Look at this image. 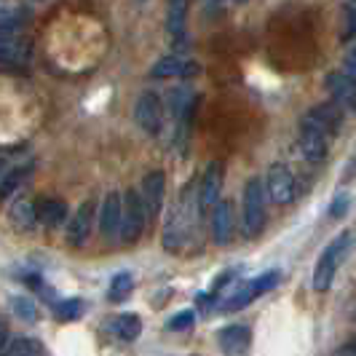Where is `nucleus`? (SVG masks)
<instances>
[{"instance_id":"1","label":"nucleus","mask_w":356,"mask_h":356,"mask_svg":"<svg viewBox=\"0 0 356 356\" xmlns=\"http://www.w3.org/2000/svg\"><path fill=\"white\" fill-rule=\"evenodd\" d=\"M354 241H356L354 231H343L327 244V250L321 252L319 263L314 268V289H316V292H327V289L332 286V279H335L338 268L343 266V260L348 257Z\"/></svg>"},{"instance_id":"2","label":"nucleus","mask_w":356,"mask_h":356,"mask_svg":"<svg viewBox=\"0 0 356 356\" xmlns=\"http://www.w3.org/2000/svg\"><path fill=\"white\" fill-rule=\"evenodd\" d=\"M330 129L321 124L316 115L305 113V118L300 121V150L311 163H321L327 159L330 150Z\"/></svg>"},{"instance_id":"3","label":"nucleus","mask_w":356,"mask_h":356,"mask_svg":"<svg viewBox=\"0 0 356 356\" xmlns=\"http://www.w3.org/2000/svg\"><path fill=\"white\" fill-rule=\"evenodd\" d=\"M276 284H279V270H266V273H260L257 279H250V282H244L241 286L231 289V292H228V300L222 303V308H225V311H241V308H247L252 300H257L260 295L270 292Z\"/></svg>"},{"instance_id":"4","label":"nucleus","mask_w":356,"mask_h":356,"mask_svg":"<svg viewBox=\"0 0 356 356\" xmlns=\"http://www.w3.org/2000/svg\"><path fill=\"white\" fill-rule=\"evenodd\" d=\"M147 222V207L145 198H140L137 191H126L124 196V222H121V241L124 244H137L145 233Z\"/></svg>"},{"instance_id":"5","label":"nucleus","mask_w":356,"mask_h":356,"mask_svg":"<svg viewBox=\"0 0 356 356\" xmlns=\"http://www.w3.org/2000/svg\"><path fill=\"white\" fill-rule=\"evenodd\" d=\"M266 191L257 177H252L244 188V228L250 236H257L266 225Z\"/></svg>"},{"instance_id":"6","label":"nucleus","mask_w":356,"mask_h":356,"mask_svg":"<svg viewBox=\"0 0 356 356\" xmlns=\"http://www.w3.org/2000/svg\"><path fill=\"white\" fill-rule=\"evenodd\" d=\"M134 118L143 131L147 134H159L161 124H163V105H161L159 94L153 91H145L137 99V107H134Z\"/></svg>"},{"instance_id":"7","label":"nucleus","mask_w":356,"mask_h":356,"mask_svg":"<svg viewBox=\"0 0 356 356\" xmlns=\"http://www.w3.org/2000/svg\"><path fill=\"white\" fill-rule=\"evenodd\" d=\"M266 188L273 204L284 207V204H292V198H295V177H292V172L286 169L284 163H273L268 169Z\"/></svg>"},{"instance_id":"8","label":"nucleus","mask_w":356,"mask_h":356,"mask_svg":"<svg viewBox=\"0 0 356 356\" xmlns=\"http://www.w3.org/2000/svg\"><path fill=\"white\" fill-rule=\"evenodd\" d=\"M222 191V163H209L198 188V212H212Z\"/></svg>"},{"instance_id":"9","label":"nucleus","mask_w":356,"mask_h":356,"mask_svg":"<svg viewBox=\"0 0 356 356\" xmlns=\"http://www.w3.org/2000/svg\"><path fill=\"white\" fill-rule=\"evenodd\" d=\"M0 59L6 67H22L30 59V40L22 33H0Z\"/></svg>"},{"instance_id":"10","label":"nucleus","mask_w":356,"mask_h":356,"mask_svg":"<svg viewBox=\"0 0 356 356\" xmlns=\"http://www.w3.org/2000/svg\"><path fill=\"white\" fill-rule=\"evenodd\" d=\"M327 91H330L332 102H338L348 113H356V81L348 72H330L327 75Z\"/></svg>"},{"instance_id":"11","label":"nucleus","mask_w":356,"mask_h":356,"mask_svg":"<svg viewBox=\"0 0 356 356\" xmlns=\"http://www.w3.org/2000/svg\"><path fill=\"white\" fill-rule=\"evenodd\" d=\"M163 193H166V177L163 172H147L143 179V196H145V207H147V217L150 222L159 217L161 207H163Z\"/></svg>"},{"instance_id":"12","label":"nucleus","mask_w":356,"mask_h":356,"mask_svg":"<svg viewBox=\"0 0 356 356\" xmlns=\"http://www.w3.org/2000/svg\"><path fill=\"white\" fill-rule=\"evenodd\" d=\"M121 222H124V204L118 193H107L99 209V231L105 238H113L115 233H121Z\"/></svg>"},{"instance_id":"13","label":"nucleus","mask_w":356,"mask_h":356,"mask_svg":"<svg viewBox=\"0 0 356 356\" xmlns=\"http://www.w3.org/2000/svg\"><path fill=\"white\" fill-rule=\"evenodd\" d=\"M198 67L193 59H179V56H163L150 67V78H193L198 75Z\"/></svg>"},{"instance_id":"14","label":"nucleus","mask_w":356,"mask_h":356,"mask_svg":"<svg viewBox=\"0 0 356 356\" xmlns=\"http://www.w3.org/2000/svg\"><path fill=\"white\" fill-rule=\"evenodd\" d=\"M91 220H94V207L86 201V204H81V207H78V212L72 214L70 225H67V231H65L70 247H83V244L89 241Z\"/></svg>"},{"instance_id":"15","label":"nucleus","mask_w":356,"mask_h":356,"mask_svg":"<svg viewBox=\"0 0 356 356\" xmlns=\"http://www.w3.org/2000/svg\"><path fill=\"white\" fill-rule=\"evenodd\" d=\"M217 338H220L222 351H228V354H244L252 343V332L250 327H244V324H228V327H222L217 332Z\"/></svg>"},{"instance_id":"16","label":"nucleus","mask_w":356,"mask_h":356,"mask_svg":"<svg viewBox=\"0 0 356 356\" xmlns=\"http://www.w3.org/2000/svg\"><path fill=\"white\" fill-rule=\"evenodd\" d=\"M233 236V212L228 201H217L212 209V238L214 244H228Z\"/></svg>"},{"instance_id":"17","label":"nucleus","mask_w":356,"mask_h":356,"mask_svg":"<svg viewBox=\"0 0 356 356\" xmlns=\"http://www.w3.org/2000/svg\"><path fill=\"white\" fill-rule=\"evenodd\" d=\"M185 27H188V0H169V17L166 30L175 43L185 46Z\"/></svg>"},{"instance_id":"18","label":"nucleus","mask_w":356,"mask_h":356,"mask_svg":"<svg viewBox=\"0 0 356 356\" xmlns=\"http://www.w3.org/2000/svg\"><path fill=\"white\" fill-rule=\"evenodd\" d=\"M67 217V207L65 201H56V198H43L38 204V220L46 225V228H59Z\"/></svg>"},{"instance_id":"19","label":"nucleus","mask_w":356,"mask_h":356,"mask_svg":"<svg viewBox=\"0 0 356 356\" xmlns=\"http://www.w3.org/2000/svg\"><path fill=\"white\" fill-rule=\"evenodd\" d=\"M30 22V11L22 6L6 3L0 8V33H22V27Z\"/></svg>"},{"instance_id":"20","label":"nucleus","mask_w":356,"mask_h":356,"mask_svg":"<svg viewBox=\"0 0 356 356\" xmlns=\"http://www.w3.org/2000/svg\"><path fill=\"white\" fill-rule=\"evenodd\" d=\"M8 220H11V225H14L17 231H33V225L40 222V220H38V209L30 201H17V204L11 207V212H8Z\"/></svg>"},{"instance_id":"21","label":"nucleus","mask_w":356,"mask_h":356,"mask_svg":"<svg viewBox=\"0 0 356 356\" xmlns=\"http://www.w3.org/2000/svg\"><path fill=\"white\" fill-rule=\"evenodd\" d=\"M110 330L118 335L121 340H137L140 338V332H143V321H140V316L137 314H121L118 319L110 324Z\"/></svg>"},{"instance_id":"22","label":"nucleus","mask_w":356,"mask_h":356,"mask_svg":"<svg viewBox=\"0 0 356 356\" xmlns=\"http://www.w3.org/2000/svg\"><path fill=\"white\" fill-rule=\"evenodd\" d=\"M308 113L316 115L321 124L330 129L332 137L343 129V107H340L338 102H332V105H319V107H314V110H308Z\"/></svg>"},{"instance_id":"23","label":"nucleus","mask_w":356,"mask_h":356,"mask_svg":"<svg viewBox=\"0 0 356 356\" xmlns=\"http://www.w3.org/2000/svg\"><path fill=\"white\" fill-rule=\"evenodd\" d=\"M182 217H185V214L177 212L166 220V231H163V250L166 252H177L179 247H182V238H185Z\"/></svg>"},{"instance_id":"24","label":"nucleus","mask_w":356,"mask_h":356,"mask_svg":"<svg viewBox=\"0 0 356 356\" xmlns=\"http://www.w3.org/2000/svg\"><path fill=\"white\" fill-rule=\"evenodd\" d=\"M131 289H134V276L129 270H121V273L113 276L110 289H107V298H110V303H124L126 298L131 295Z\"/></svg>"},{"instance_id":"25","label":"nucleus","mask_w":356,"mask_h":356,"mask_svg":"<svg viewBox=\"0 0 356 356\" xmlns=\"http://www.w3.org/2000/svg\"><path fill=\"white\" fill-rule=\"evenodd\" d=\"M0 351L8 356H35L46 354V346L38 343L35 338H14V343H6Z\"/></svg>"},{"instance_id":"26","label":"nucleus","mask_w":356,"mask_h":356,"mask_svg":"<svg viewBox=\"0 0 356 356\" xmlns=\"http://www.w3.org/2000/svg\"><path fill=\"white\" fill-rule=\"evenodd\" d=\"M30 175V166H14V169H8L6 175H3V182H0V196L8 198L14 191L19 188V182Z\"/></svg>"},{"instance_id":"27","label":"nucleus","mask_w":356,"mask_h":356,"mask_svg":"<svg viewBox=\"0 0 356 356\" xmlns=\"http://www.w3.org/2000/svg\"><path fill=\"white\" fill-rule=\"evenodd\" d=\"M54 314H56V319L62 321H75L83 314V303L81 300H62V303L54 305Z\"/></svg>"},{"instance_id":"28","label":"nucleus","mask_w":356,"mask_h":356,"mask_svg":"<svg viewBox=\"0 0 356 356\" xmlns=\"http://www.w3.org/2000/svg\"><path fill=\"white\" fill-rule=\"evenodd\" d=\"M11 311L17 314L19 319L30 321V324L38 319V308L33 305V300H27V298H14V300H11Z\"/></svg>"},{"instance_id":"29","label":"nucleus","mask_w":356,"mask_h":356,"mask_svg":"<svg viewBox=\"0 0 356 356\" xmlns=\"http://www.w3.org/2000/svg\"><path fill=\"white\" fill-rule=\"evenodd\" d=\"M196 324V311H179V314H175L172 319L166 321V327L169 330H188V327H193Z\"/></svg>"},{"instance_id":"30","label":"nucleus","mask_w":356,"mask_h":356,"mask_svg":"<svg viewBox=\"0 0 356 356\" xmlns=\"http://www.w3.org/2000/svg\"><path fill=\"white\" fill-rule=\"evenodd\" d=\"M348 204H351L348 193H340V196L330 204V217H343V214L348 212Z\"/></svg>"},{"instance_id":"31","label":"nucleus","mask_w":356,"mask_h":356,"mask_svg":"<svg viewBox=\"0 0 356 356\" xmlns=\"http://www.w3.org/2000/svg\"><path fill=\"white\" fill-rule=\"evenodd\" d=\"M348 38H356V0H351L346 8V40Z\"/></svg>"},{"instance_id":"32","label":"nucleus","mask_w":356,"mask_h":356,"mask_svg":"<svg viewBox=\"0 0 356 356\" xmlns=\"http://www.w3.org/2000/svg\"><path fill=\"white\" fill-rule=\"evenodd\" d=\"M346 72H348V75H351V78L356 81V46L348 54H346Z\"/></svg>"},{"instance_id":"33","label":"nucleus","mask_w":356,"mask_h":356,"mask_svg":"<svg viewBox=\"0 0 356 356\" xmlns=\"http://www.w3.org/2000/svg\"><path fill=\"white\" fill-rule=\"evenodd\" d=\"M338 354H356V340H351V343H346V346H340Z\"/></svg>"},{"instance_id":"34","label":"nucleus","mask_w":356,"mask_h":356,"mask_svg":"<svg viewBox=\"0 0 356 356\" xmlns=\"http://www.w3.org/2000/svg\"><path fill=\"white\" fill-rule=\"evenodd\" d=\"M348 166H351V169H348V172L343 175V182H348V179H351L356 175V159H351V163H348Z\"/></svg>"},{"instance_id":"35","label":"nucleus","mask_w":356,"mask_h":356,"mask_svg":"<svg viewBox=\"0 0 356 356\" xmlns=\"http://www.w3.org/2000/svg\"><path fill=\"white\" fill-rule=\"evenodd\" d=\"M236 3H244V0H236Z\"/></svg>"}]
</instances>
